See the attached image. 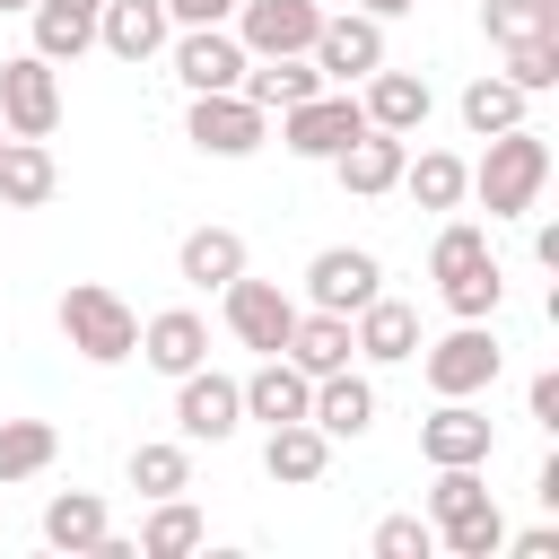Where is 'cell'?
<instances>
[{
	"instance_id": "8992f818",
	"label": "cell",
	"mask_w": 559,
	"mask_h": 559,
	"mask_svg": "<svg viewBox=\"0 0 559 559\" xmlns=\"http://www.w3.org/2000/svg\"><path fill=\"white\" fill-rule=\"evenodd\" d=\"M183 140L201 148V157H253L262 140H271V114L253 105V96H236V87H210V96H192L183 105Z\"/></svg>"
},
{
	"instance_id": "e575fe53",
	"label": "cell",
	"mask_w": 559,
	"mask_h": 559,
	"mask_svg": "<svg viewBox=\"0 0 559 559\" xmlns=\"http://www.w3.org/2000/svg\"><path fill=\"white\" fill-rule=\"evenodd\" d=\"M480 26L489 44H533V35H559V0H480Z\"/></svg>"
},
{
	"instance_id": "ffe728a7",
	"label": "cell",
	"mask_w": 559,
	"mask_h": 559,
	"mask_svg": "<svg viewBox=\"0 0 559 559\" xmlns=\"http://www.w3.org/2000/svg\"><path fill=\"white\" fill-rule=\"evenodd\" d=\"M236 393H245V419L280 428V419H306V402H314V376H306L297 358H253V376H236Z\"/></svg>"
},
{
	"instance_id": "5b68a950",
	"label": "cell",
	"mask_w": 559,
	"mask_h": 559,
	"mask_svg": "<svg viewBox=\"0 0 559 559\" xmlns=\"http://www.w3.org/2000/svg\"><path fill=\"white\" fill-rule=\"evenodd\" d=\"M358 131H367L358 87H314L306 105H288V114H280V148H288V157H306V166H332Z\"/></svg>"
},
{
	"instance_id": "ee69618b",
	"label": "cell",
	"mask_w": 559,
	"mask_h": 559,
	"mask_svg": "<svg viewBox=\"0 0 559 559\" xmlns=\"http://www.w3.org/2000/svg\"><path fill=\"white\" fill-rule=\"evenodd\" d=\"M358 9H367V17H384V26H393V17H411V9H419V0H358Z\"/></svg>"
},
{
	"instance_id": "d6a6232c",
	"label": "cell",
	"mask_w": 559,
	"mask_h": 559,
	"mask_svg": "<svg viewBox=\"0 0 559 559\" xmlns=\"http://www.w3.org/2000/svg\"><path fill=\"white\" fill-rule=\"evenodd\" d=\"M122 480L140 498H175V489H192V445L183 437H140L131 463H122Z\"/></svg>"
},
{
	"instance_id": "603a6c76",
	"label": "cell",
	"mask_w": 559,
	"mask_h": 559,
	"mask_svg": "<svg viewBox=\"0 0 559 559\" xmlns=\"http://www.w3.org/2000/svg\"><path fill=\"white\" fill-rule=\"evenodd\" d=\"M96 9H105V0H35V9H26V26H35L26 52H44L52 70H70L79 52H96Z\"/></svg>"
},
{
	"instance_id": "ac0fdd59",
	"label": "cell",
	"mask_w": 559,
	"mask_h": 559,
	"mask_svg": "<svg viewBox=\"0 0 559 559\" xmlns=\"http://www.w3.org/2000/svg\"><path fill=\"white\" fill-rule=\"evenodd\" d=\"M166 35H175V17H166V0H105L96 9V44L114 52V61H157L166 52Z\"/></svg>"
},
{
	"instance_id": "f6af8a7d",
	"label": "cell",
	"mask_w": 559,
	"mask_h": 559,
	"mask_svg": "<svg viewBox=\"0 0 559 559\" xmlns=\"http://www.w3.org/2000/svg\"><path fill=\"white\" fill-rule=\"evenodd\" d=\"M26 9H35V0H0V17H26Z\"/></svg>"
},
{
	"instance_id": "484cf974",
	"label": "cell",
	"mask_w": 559,
	"mask_h": 559,
	"mask_svg": "<svg viewBox=\"0 0 559 559\" xmlns=\"http://www.w3.org/2000/svg\"><path fill=\"white\" fill-rule=\"evenodd\" d=\"M61 192V166L44 140H0V210H44Z\"/></svg>"
},
{
	"instance_id": "277c9868",
	"label": "cell",
	"mask_w": 559,
	"mask_h": 559,
	"mask_svg": "<svg viewBox=\"0 0 559 559\" xmlns=\"http://www.w3.org/2000/svg\"><path fill=\"white\" fill-rule=\"evenodd\" d=\"M411 358H419V376H428V393H437V402H454V393H489V384H498V367H507V349H498V332H489V323H454V332L419 341Z\"/></svg>"
},
{
	"instance_id": "e0dca14e",
	"label": "cell",
	"mask_w": 559,
	"mask_h": 559,
	"mask_svg": "<svg viewBox=\"0 0 559 559\" xmlns=\"http://www.w3.org/2000/svg\"><path fill=\"white\" fill-rule=\"evenodd\" d=\"M306 419L341 445H358L367 428H376V376H358V367H332V376H314V402H306Z\"/></svg>"
},
{
	"instance_id": "4316f807",
	"label": "cell",
	"mask_w": 559,
	"mask_h": 559,
	"mask_svg": "<svg viewBox=\"0 0 559 559\" xmlns=\"http://www.w3.org/2000/svg\"><path fill=\"white\" fill-rule=\"evenodd\" d=\"M454 114H463V131H472V140H489V131H515V122L533 114V96H524L507 70H480V79L454 96Z\"/></svg>"
},
{
	"instance_id": "52a82bcc",
	"label": "cell",
	"mask_w": 559,
	"mask_h": 559,
	"mask_svg": "<svg viewBox=\"0 0 559 559\" xmlns=\"http://www.w3.org/2000/svg\"><path fill=\"white\" fill-rule=\"evenodd\" d=\"M0 122H9V140H52L61 131V70L44 52L0 61Z\"/></svg>"
},
{
	"instance_id": "1f68e13d",
	"label": "cell",
	"mask_w": 559,
	"mask_h": 559,
	"mask_svg": "<svg viewBox=\"0 0 559 559\" xmlns=\"http://www.w3.org/2000/svg\"><path fill=\"white\" fill-rule=\"evenodd\" d=\"M463 183H472V166L454 148H419V157H402V183L393 192H411L419 210H463Z\"/></svg>"
},
{
	"instance_id": "9a60e30c",
	"label": "cell",
	"mask_w": 559,
	"mask_h": 559,
	"mask_svg": "<svg viewBox=\"0 0 559 559\" xmlns=\"http://www.w3.org/2000/svg\"><path fill=\"white\" fill-rule=\"evenodd\" d=\"M358 105H367V122H376V131H402V140H419V131H428V114H437V87H428L419 70H393V61H376V70L358 79Z\"/></svg>"
},
{
	"instance_id": "3957f363",
	"label": "cell",
	"mask_w": 559,
	"mask_h": 559,
	"mask_svg": "<svg viewBox=\"0 0 559 559\" xmlns=\"http://www.w3.org/2000/svg\"><path fill=\"white\" fill-rule=\"evenodd\" d=\"M52 314H61V341H70L87 367H122V358H140V314H131L122 288H105V280H70Z\"/></svg>"
},
{
	"instance_id": "4fadbf2b",
	"label": "cell",
	"mask_w": 559,
	"mask_h": 559,
	"mask_svg": "<svg viewBox=\"0 0 559 559\" xmlns=\"http://www.w3.org/2000/svg\"><path fill=\"white\" fill-rule=\"evenodd\" d=\"M376 288H384V262L367 245H323L306 262V306H323V314H358Z\"/></svg>"
},
{
	"instance_id": "74e56055",
	"label": "cell",
	"mask_w": 559,
	"mask_h": 559,
	"mask_svg": "<svg viewBox=\"0 0 559 559\" xmlns=\"http://www.w3.org/2000/svg\"><path fill=\"white\" fill-rule=\"evenodd\" d=\"M367 550H376V559H428V550H437V524H428V515H384V524L367 533Z\"/></svg>"
},
{
	"instance_id": "ab89813d",
	"label": "cell",
	"mask_w": 559,
	"mask_h": 559,
	"mask_svg": "<svg viewBox=\"0 0 559 559\" xmlns=\"http://www.w3.org/2000/svg\"><path fill=\"white\" fill-rule=\"evenodd\" d=\"M166 17H175V26H227L236 0H166Z\"/></svg>"
},
{
	"instance_id": "4dcf8cb0",
	"label": "cell",
	"mask_w": 559,
	"mask_h": 559,
	"mask_svg": "<svg viewBox=\"0 0 559 559\" xmlns=\"http://www.w3.org/2000/svg\"><path fill=\"white\" fill-rule=\"evenodd\" d=\"M210 542V515L175 489V498H148V515H140V550L148 559H183V550H201Z\"/></svg>"
},
{
	"instance_id": "8fae6325",
	"label": "cell",
	"mask_w": 559,
	"mask_h": 559,
	"mask_svg": "<svg viewBox=\"0 0 559 559\" xmlns=\"http://www.w3.org/2000/svg\"><path fill=\"white\" fill-rule=\"evenodd\" d=\"M489 454H498V419L480 411V393H454V402H437L428 419H419V463L437 472V463H480L489 472Z\"/></svg>"
},
{
	"instance_id": "836d02e7",
	"label": "cell",
	"mask_w": 559,
	"mask_h": 559,
	"mask_svg": "<svg viewBox=\"0 0 559 559\" xmlns=\"http://www.w3.org/2000/svg\"><path fill=\"white\" fill-rule=\"evenodd\" d=\"M52 454H61V428L52 419H0V489L52 472Z\"/></svg>"
},
{
	"instance_id": "7c38bea8",
	"label": "cell",
	"mask_w": 559,
	"mask_h": 559,
	"mask_svg": "<svg viewBox=\"0 0 559 559\" xmlns=\"http://www.w3.org/2000/svg\"><path fill=\"white\" fill-rule=\"evenodd\" d=\"M245 44H236V26H175L166 35V70L183 79V96H210V87H236L245 79Z\"/></svg>"
},
{
	"instance_id": "7bdbcfd3",
	"label": "cell",
	"mask_w": 559,
	"mask_h": 559,
	"mask_svg": "<svg viewBox=\"0 0 559 559\" xmlns=\"http://www.w3.org/2000/svg\"><path fill=\"white\" fill-rule=\"evenodd\" d=\"M533 498H542V507H550V515H559V454H550V463H542V472H533Z\"/></svg>"
},
{
	"instance_id": "d6986e66",
	"label": "cell",
	"mask_w": 559,
	"mask_h": 559,
	"mask_svg": "<svg viewBox=\"0 0 559 559\" xmlns=\"http://www.w3.org/2000/svg\"><path fill=\"white\" fill-rule=\"evenodd\" d=\"M349 341H358V358L367 367H402L411 349H419V306H402V297H367L358 314H349Z\"/></svg>"
},
{
	"instance_id": "8d00e7d4",
	"label": "cell",
	"mask_w": 559,
	"mask_h": 559,
	"mask_svg": "<svg viewBox=\"0 0 559 559\" xmlns=\"http://www.w3.org/2000/svg\"><path fill=\"white\" fill-rule=\"evenodd\" d=\"M480 253H489V227H480V218H445L437 245H428V280H445V271H463V262H480Z\"/></svg>"
},
{
	"instance_id": "5bb4252c",
	"label": "cell",
	"mask_w": 559,
	"mask_h": 559,
	"mask_svg": "<svg viewBox=\"0 0 559 559\" xmlns=\"http://www.w3.org/2000/svg\"><path fill=\"white\" fill-rule=\"evenodd\" d=\"M236 44L253 52V61H271V52H306L314 44V26H323V0H236Z\"/></svg>"
},
{
	"instance_id": "cb8c5ba5",
	"label": "cell",
	"mask_w": 559,
	"mask_h": 559,
	"mask_svg": "<svg viewBox=\"0 0 559 559\" xmlns=\"http://www.w3.org/2000/svg\"><path fill=\"white\" fill-rule=\"evenodd\" d=\"M323 87V70L306 61V52H271V61H245V79H236V96H253L262 114H288V105H306Z\"/></svg>"
},
{
	"instance_id": "7402d4cb",
	"label": "cell",
	"mask_w": 559,
	"mask_h": 559,
	"mask_svg": "<svg viewBox=\"0 0 559 559\" xmlns=\"http://www.w3.org/2000/svg\"><path fill=\"white\" fill-rule=\"evenodd\" d=\"M140 358H148L157 376H192V367L210 358V314H192V306L148 314V323H140Z\"/></svg>"
},
{
	"instance_id": "b9f144b4",
	"label": "cell",
	"mask_w": 559,
	"mask_h": 559,
	"mask_svg": "<svg viewBox=\"0 0 559 559\" xmlns=\"http://www.w3.org/2000/svg\"><path fill=\"white\" fill-rule=\"evenodd\" d=\"M533 262H542V271H559V227H550V218L533 227Z\"/></svg>"
},
{
	"instance_id": "7a4b0ae2",
	"label": "cell",
	"mask_w": 559,
	"mask_h": 559,
	"mask_svg": "<svg viewBox=\"0 0 559 559\" xmlns=\"http://www.w3.org/2000/svg\"><path fill=\"white\" fill-rule=\"evenodd\" d=\"M428 524H437V550H454V559H498V550H507V515H498L480 463H437V480H428Z\"/></svg>"
},
{
	"instance_id": "60d3db41",
	"label": "cell",
	"mask_w": 559,
	"mask_h": 559,
	"mask_svg": "<svg viewBox=\"0 0 559 559\" xmlns=\"http://www.w3.org/2000/svg\"><path fill=\"white\" fill-rule=\"evenodd\" d=\"M507 550L515 559H559V524H524V533H507Z\"/></svg>"
},
{
	"instance_id": "f1b7e54d",
	"label": "cell",
	"mask_w": 559,
	"mask_h": 559,
	"mask_svg": "<svg viewBox=\"0 0 559 559\" xmlns=\"http://www.w3.org/2000/svg\"><path fill=\"white\" fill-rule=\"evenodd\" d=\"M105 533H114V515H105L96 489H52V498H44V542H52V550L79 559V550H96Z\"/></svg>"
},
{
	"instance_id": "d590c367",
	"label": "cell",
	"mask_w": 559,
	"mask_h": 559,
	"mask_svg": "<svg viewBox=\"0 0 559 559\" xmlns=\"http://www.w3.org/2000/svg\"><path fill=\"white\" fill-rule=\"evenodd\" d=\"M507 52V79L524 87V96H550L559 87V35H533V44H498Z\"/></svg>"
},
{
	"instance_id": "f35d334b",
	"label": "cell",
	"mask_w": 559,
	"mask_h": 559,
	"mask_svg": "<svg viewBox=\"0 0 559 559\" xmlns=\"http://www.w3.org/2000/svg\"><path fill=\"white\" fill-rule=\"evenodd\" d=\"M524 411H533V428H559V367H542L524 384Z\"/></svg>"
},
{
	"instance_id": "83f0119b",
	"label": "cell",
	"mask_w": 559,
	"mask_h": 559,
	"mask_svg": "<svg viewBox=\"0 0 559 559\" xmlns=\"http://www.w3.org/2000/svg\"><path fill=\"white\" fill-rule=\"evenodd\" d=\"M245 271V236L236 227H192L183 245H175V280L183 288H227Z\"/></svg>"
},
{
	"instance_id": "44dd1931",
	"label": "cell",
	"mask_w": 559,
	"mask_h": 559,
	"mask_svg": "<svg viewBox=\"0 0 559 559\" xmlns=\"http://www.w3.org/2000/svg\"><path fill=\"white\" fill-rule=\"evenodd\" d=\"M262 472H271L280 489H314V480L332 472V437H323L314 419H280V428H262Z\"/></svg>"
},
{
	"instance_id": "30bf717a",
	"label": "cell",
	"mask_w": 559,
	"mask_h": 559,
	"mask_svg": "<svg viewBox=\"0 0 559 559\" xmlns=\"http://www.w3.org/2000/svg\"><path fill=\"white\" fill-rule=\"evenodd\" d=\"M245 428V393H236V376H218L210 358L192 367V376H175V437L183 445H227Z\"/></svg>"
},
{
	"instance_id": "d4e9b609",
	"label": "cell",
	"mask_w": 559,
	"mask_h": 559,
	"mask_svg": "<svg viewBox=\"0 0 559 559\" xmlns=\"http://www.w3.org/2000/svg\"><path fill=\"white\" fill-rule=\"evenodd\" d=\"M280 358H297L306 376H332V367H349V358H358V341H349V314L297 306V323H288V349H280Z\"/></svg>"
},
{
	"instance_id": "bcb514c9",
	"label": "cell",
	"mask_w": 559,
	"mask_h": 559,
	"mask_svg": "<svg viewBox=\"0 0 559 559\" xmlns=\"http://www.w3.org/2000/svg\"><path fill=\"white\" fill-rule=\"evenodd\" d=\"M0 140H9V122H0Z\"/></svg>"
},
{
	"instance_id": "6da1fadb",
	"label": "cell",
	"mask_w": 559,
	"mask_h": 559,
	"mask_svg": "<svg viewBox=\"0 0 559 559\" xmlns=\"http://www.w3.org/2000/svg\"><path fill=\"white\" fill-rule=\"evenodd\" d=\"M542 183H550V140H542L533 122H515V131H489V140H480L463 201H480L489 218H524V210L542 201Z\"/></svg>"
},
{
	"instance_id": "f546056e",
	"label": "cell",
	"mask_w": 559,
	"mask_h": 559,
	"mask_svg": "<svg viewBox=\"0 0 559 559\" xmlns=\"http://www.w3.org/2000/svg\"><path fill=\"white\" fill-rule=\"evenodd\" d=\"M437 297H445V314H454V323H498V306H507V271H498V253H480V262L445 271V280H437Z\"/></svg>"
},
{
	"instance_id": "ba28073f",
	"label": "cell",
	"mask_w": 559,
	"mask_h": 559,
	"mask_svg": "<svg viewBox=\"0 0 559 559\" xmlns=\"http://www.w3.org/2000/svg\"><path fill=\"white\" fill-rule=\"evenodd\" d=\"M218 314H227V332H236L253 358H280V349H288V323H297V297H288L280 280L236 271V280L218 288Z\"/></svg>"
},
{
	"instance_id": "2e32d148",
	"label": "cell",
	"mask_w": 559,
	"mask_h": 559,
	"mask_svg": "<svg viewBox=\"0 0 559 559\" xmlns=\"http://www.w3.org/2000/svg\"><path fill=\"white\" fill-rule=\"evenodd\" d=\"M402 157H411V140H402V131H376V122H367V131H358V140H349V148L332 157V183H341L349 201H384V192L402 183Z\"/></svg>"
},
{
	"instance_id": "9c48e42d",
	"label": "cell",
	"mask_w": 559,
	"mask_h": 559,
	"mask_svg": "<svg viewBox=\"0 0 559 559\" xmlns=\"http://www.w3.org/2000/svg\"><path fill=\"white\" fill-rule=\"evenodd\" d=\"M306 61L323 70V87H358V79L384 61V17H367V9H323Z\"/></svg>"
}]
</instances>
